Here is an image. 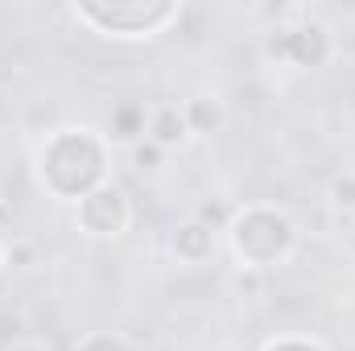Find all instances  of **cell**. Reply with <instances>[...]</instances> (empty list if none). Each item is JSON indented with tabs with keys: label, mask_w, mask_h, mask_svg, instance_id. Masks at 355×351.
Masks as SVG:
<instances>
[{
	"label": "cell",
	"mask_w": 355,
	"mask_h": 351,
	"mask_svg": "<svg viewBox=\"0 0 355 351\" xmlns=\"http://www.w3.org/2000/svg\"><path fill=\"white\" fill-rule=\"evenodd\" d=\"M37 178L54 198L83 203L107 182V145L91 128H62L42 145Z\"/></svg>",
	"instance_id": "cell-1"
},
{
	"label": "cell",
	"mask_w": 355,
	"mask_h": 351,
	"mask_svg": "<svg viewBox=\"0 0 355 351\" xmlns=\"http://www.w3.org/2000/svg\"><path fill=\"white\" fill-rule=\"evenodd\" d=\"M227 244L240 268L265 273L297 248V223L277 207H240L227 223Z\"/></svg>",
	"instance_id": "cell-2"
},
{
	"label": "cell",
	"mask_w": 355,
	"mask_h": 351,
	"mask_svg": "<svg viewBox=\"0 0 355 351\" xmlns=\"http://www.w3.org/2000/svg\"><path fill=\"white\" fill-rule=\"evenodd\" d=\"M71 12L75 21L107 37H153L182 17V4L178 0H79L71 4Z\"/></svg>",
	"instance_id": "cell-3"
},
{
	"label": "cell",
	"mask_w": 355,
	"mask_h": 351,
	"mask_svg": "<svg viewBox=\"0 0 355 351\" xmlns=\"http://www.w3.org/2000/svg\"><path fill=\"white\" fill-rule=\"evenodd\" d=\"M331 54H335V33L318 17H302L293 25H277L265 37V58L277 62V67L314 71V67H327Z\"/></svg>",
	"instance_id": "cell-4"
},
{
	"label": "cell",
	"mask_w": 355,
	"mask_h": 351,
	"mask_svg": "<svg viewBox=\"0 0 355 351\" xmlns=\"http://www.w3.org/2000/svg\"><path fill=\"white\" fill-rule=\"evenodd\" d=\"M128 223H132V203L116 182H103L79 203V228L95 240H116L128 232Z\"/></svg>",
	"instance_id": "cell-5"
},
{
	"label": "cell",
	"mask_w": 355,
	"mask_h": 351,
	"mask_svg": "<svg viewBox=\"0 0 355 351\" xmlns=\"http://www.w3.org/2000/svg\"><path fill=\"white\" fill-rule=\"evenodd\" d=\"M145 141H153L162 153L182 149L190 141V124H186V112L178 103H157L149 108V128H145Z\"/></svg>",
	"instance_id": "cell-6"
},
{
	"label": "cell",
	"mask_w": 355,
	"mask_h": 351,
	"mask_svg": "<svg viewBox=\"0 0 355 351\" xmlns=\"http://www.w3.org/2000/svg\"><path fill=\"white\" fill-rule=\"evenodd\" d=\"M145 128H149V108L137 103V99H120V103L107 112V141H112V145L132 149L137 141H145Z\"/></svg>",
	"instance_id": "cell-7"
},
{
	"label": "cell",
	"mask_w": 355,
	"mask_h": 351,
	"mask_svg": "<svg viewBox=\"0 0 355 351\" xmlns=\"http://www.w3.org/2000/svg\"><path fill=\"white\" fill-rule=\"evenodd\" d=\"M170 248H174V257L182 264H207V261H211V252H215V232L190 215L186 223H178V228H174Z\"/></svg>",
	"instance_id": "cell-8"
},
{
	"label": "cell",
	"mask_w": 355,
	"mask_h": 351,
	"mask_svg": "<svg viewBox=\"0 0 355 351\" xmlns=\"http://www.w3.org/2000/svg\"><path fill=\"white\" fill-rule=\"evenodd\" d=\"M182 112H186L190 137H194V132H215V128L223 124V108H219L215 99H207V95H194V99H186V103H182Z\"/></svg>",
	"instance_id": "cell-9"
},
{
	"label": "cell",
	"mask_w": 355,
	"mask_h": 351,
	"mask_svg": "<svg viewBox=\"0 0 355 351\" xmlns=\"http://www.w3.org/2000/svg\"><path fill=\"white\" fill-rule=\"evenodd\" d=\"M331 207H335L339 215L355 219V174H339L331 182Z\"/></svg>",
	"instance_id": "cell-10"
},
{
	"label": "cell",
	"mask_w": 355,
	"mask_h": 351,
	"mask_svg": "<svg viewBox=\"0 0 355 351\" xmlns=\"http://www.w3.org/2000/svg\"><path fill=\"white\" fill-rule=\"evenodd\" d=\"M128 157H132V170H137V174H153V170H162V162H166V153H162L153 141H137V145L128 149Z\"/></svg>",
	"instance_id": "cell-11"
},
{
	"label": "cell",
	"mask_w": 355,
	"mask_h": 351,
	"mask_svg": "<svg viewBox=\"0 0 355 351\" xmlns=\"http://www.w3.org/2000/svg\"><path fill=\"white\" fill-rule=\"evenodd\" d=\"M232 215H236V207H227V203H219V198H211V203H202V207L194 211V219H198V223H207L211 232H227Z\"/></svg>",
	"instance_id": "cell-12"
},
{
	"label": "cell",
	"mask_w": 355,
	"mask_h": 351,
	"mask_svg": "<svg viewBox=\"0 0 355 351\" xmlns=\"http://www.w3.org/2000/svg\"><path fill=\"white\" fill-rule=\"evenodd\" d=\"M232 289H236L240 298H244V293L257 298V293L265 289V273H257V268H240V264H236V273H232Z\"/></svg>",
	"instance_id": "cell-13"
},
{
	"label": "cell",
	"mask_w": 355,
	"mask_h": 351,
	"mask_svg": "<svg viewBox=\"0 0 355 351\" xmlns=\"http://www.w3.org/2000/svg\"><path fill=\"white\" fill-rule=\"evenodd\" d=\"M75 351H132L124 339H116V335H91V339H83Z\"/></svg>",
	"instance_id": "cell-14"
},
{
	"label": "cell",
	"mask_w": 355,
	"mask_h": 351,
	"mask_svg": "<svg viewBox=\"0 0 355 351\" xmlns=\"http://www.w3.org/2000/svg\"><path fill=\"white\" fill-rule=\"evenodd\" d=\"M4 261H12L17 268H29V264L37 261V248H33V244H25V240H17V244H8V248H4Z\"/></svg>",
	"instance_id": "cell-15"
},
{
	"label": "cell",
	"mask_w": 355,
	"mask_h": 351,
	"mask_svg": "<svg viewBox=\"0 0 355 351\" xmlns=\"http://www.w3.org/2000/svg\"><path fill=\"white\" fill-rule=\"evenodd\" d=\"M265 351H322V348H318L314 339H293V335H289V339H277V343H268Z\"/></svg>",
	"instance_id": "cell-16"
},
{
	"label": "cell",
	"mask_w": 355,
	"mask_h": 351,
	"mask_svg": "<svg viewBox=\"0 0 355 351\" xmlns=\"http://www.w3.org/2000/svg\"><path fill=\"white\" fill-rule=\"evenodd\" d=\"M4 351H54L50 343H37V339H17V343H8Z\"/></svg>",
	"instance_id": "cell-17"
},
{
	"label": "cell",
	"mask_w": 355,
	"mask_h": 351,
	"mask_svg": "<svg viewBox=\"0 0 355 351\" xmlns=\"http://www.w3.org/2000/svg\"><path fill=\"white\" fill-rule=\"evenodd\" d=\"M0 264H4V240H0Z\"/></svg>",
	"instance_id": "cell-18"
}]
</instances>
